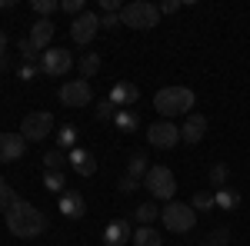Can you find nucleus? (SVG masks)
<instances>
[{"label": "nucleus", "instance_id": "f257e3e1", "mask_svg": "<svg viewBox=\"0 0 250 246\" xmlns=\"http://www.w3.org/2000/svg\"><path fill=\"white\" fill-rule=\"evenodd\" d=\"M0 209H3V223L10 229V236H17V240H37L40 233H47V227H50L47 213L37 209L34 203H27L23 196H17L7 187L3 176H0Z\"/></svg>", "mask_w": 250, "mask_h": 246}, {"label": "nucleus", "instance_id": "f03ea898", "mask_svg": "<svg viewBox=\"0 0 250 246\" xmlns=\"http://www.w3.org/2000/svg\"><path fill=\"white\" fill-rule=\"evenodd\" d=\"M193 96L190 87H164L154 94V110L160 114V120H173V116H190L193 114Z\"/></svg>", "mask_w": 250, "mask_h": 246}, {"label": "nucleus", "instance_id": "7ed1b4c3", "mask_svg": "<svg viewBox=\"0 0 250 246\" xmlns=\"http://www.w3.org/2000/svg\"><path fill=\"white\" fill-rule=\"evenodd\" d=\"M157 20H160V7H157V3L134 0V3L120 7V23L130 27V30H154Z\"/></svg>", "mask_w": 250, "mask_h": 246}, {"label": "nucleus", "instance_id": "20e7f679", "mask_svg": "<svg viewBox=\"0 0 250 246\" xmlns=\"http://www.w3.org/2000/svg\"><path fill=\"white\" fill-rule=\"evenodd\" d=\"M160 223L170 229V233H190V229L197 227V213H193V207H187V203L170 200L167 207L160 209Z\"/></svg>", "mask_w": 250, "mask_h": 246}, {"label": "nucleus", "instance_id": "39448f33", "mask_svg": "<svg viewBox=\"0 0 250 246\" xmlns=\"http://www.w3.org/2000/svg\"><path fill=\"white\" fill-rule=\"evenodd\" d=\"M144 187L150 189L157 200H167L170 203L173 193H177V176L170 173V167H150L147 176H144Z\"/></svg>", "mask_w": 250, "mask_h": 246}, {"label": "nucleus", "instance_id": "423d86ee", "mask_svg": "<svg viewBox=\"0 0 250 246\" xmlns=\"http://www.w3.org/2000/svg\"><path fill=\"white\" fill-rule=\"evenodd\" d=\"M70 67H74V57H70L63 47H50V50H43L40 60H37V70L47 74V76H67Z\"/></svg>", "mask_w": 250, "mask_h": 246}, {"label": "nucleus", "instance_id": "0eeeda50", "mask_svg": "<svg viewBox=\"0 0 250 246\" xmlns=\"http://www.w3.org/2000/svg\"><path fill=\"white\" fill-rule=\"evenodd\" d=\"M54 133V116L47 114V110H40V114H27L23 116V123H20V136L27 140V143H40L43 136H50Z\"/></svg>", "mask_w": 250, "mask_h": 246}, {"label": "nucleus", "instance_id": "6e6552de", "mask_svg": "<svg viewBox=\"0 0 250 246\" xmlns=\"http://www.w3.org/2000/svg\"><path fill=\"white\" fill-rule=\"evenodd\" d=\"M147 143L157 147V150H173L180 143V127L173 120H157L147 127Z\"/></svg>", "mask_w": 250, "mask_h": 246}, {"label": "nucleus", "instance_id": "1a4fd4ad", "mask_svg": "<svg viewBox=\"0 0 250 246\" xmlns=\"http://www.w3.org/2000/svg\"><path fill=\"white\" fill-rule=\"evenodd\" d=\"M100 34V17H97L94 10H83L80 17H74L70 23V40L80 43V47H90V40Z\"/></svg>", "mask_w": 250, "mask_h": 246}, {"label": "nucleus", "instance_id": "9d476101", "mask_svg": "<svg viewBox=\"0 0 250 246\" xmlns=\"http://www.w3.org/2000/svg\"><path fill=\"white\" fill-rule=\"evenodd\" d=\"M57 96H60L63 107H87L94 94H90V83H87V80H67L57 90Z\"/></svg>", "mask_w": 250, "mask_h": 246}, {"label": "nucleus", "instance_id": "9b49d317", "mask_svg": "<svg viewBox=\"0 0 250 246\" xmlns=\"http://www.w3.org/2000/svg\"><path fill=\"white\" fill-rule=\"evenodd\" d=\"M57 207H60V213H63L67 220H80V216L87 213V200H83L80 189H63V193L57 196Z\"/></svg>", "mask_w": 250, "mask_h": 246}, {"label": "nucleus", "instance_id": "f8f14e48", "mask_svg": "<svg viewBox=\"0 0 250 246\" xmlns=\"http://www.w3.org/2000/svg\"><path fill=\"white\" fill-rule=\"evenodd\" d=\"M23 150H27V140L20 133H0V163L23 160Z\"/></svg>", "mask_w": 250, "mask_h": 246}, {"label": "nucleus", "instance_id": "ddd939ff", "mask_svg": "<svg viewBox=\"0 0 250 246\" xmlns=\"http://www.w3.org/2000/svg\"><path fill=\"white\" fill-rule=\"evenodd\" d=\"M110 103H114L117 110H127V107H134L137 100H140V90H137V83H127V80H120L110 87V96H107Z\"/></svg>", "mask_w": 250, "mask_h": 246}, {"label": "nucleus", "instance_id": "4468645a", "mask_svg": "<svg viewBox=\"0 0 250 246\" xmlns=\"http://www.w3.org/2000/svg\"><path fill=\"white\" fill-rule=\"evenodd\" d=\"M207 133V116L204 114H190L180 127V143H200Z\"/></svg>", "mask_w": 250, "mask_h": 246}, {"label": "nucleus", "instance_id": "2eb2a0df", "mask_svg": "<svg viewBox=\"0 0 250 246\" xmlns=\"http://www.w3.org/2000/svg\"><path fill=\"white\" fill-rule=\"evenodd\" d=\"M130 240H134V227L127 220H114L110 227L104 229V243L107 246H127Z\"/></svg>", "mask_w": 250, "mask_h": 246}, {"label": "nucleus", "instance_id": "dca6fc26", "mask_svg": "<svg viewBox=\"0 0 250 246\" xmlns=\"http://www.w3.org/2000/svg\"><path fill=\"white\" fill-rule=\"evenodd\" d=\"M54 30H57V27H54V20H37V23H34V27H30V43H34V47H37V54H43V50H50V40H54Z\"/></svg>", "mask_w": 250, "mask_h": 246}, {"label": "nucleus", "instance_id": "f3484780", "mask_svg": "<svg viewBox=\"0 0 250 246\" xmlns=\"http://www.w3.org/2000/svg\"><path fill=\"white\" fill-rule=\"evenodd\" d=\"M67 163H70L80 176H94V173H97V160L83 150V147H74V150L67 153Z\"/></svg>", "mask_w": 250, "mask_h": 246}, {"label": "nucleus", "instance_id": "a211bd4d", "mask_svg": "<svg viewBox=\"0 0 250 246\" xmlns=\"http://www.w3.org/2000/svg\"><path fill=\"white\" fill-rule=\"evenodd\" d=\"M114 127L120 133H134V130H140V116H137V110L134 107H127V110H117L114 114Z\"/></svg>", "mask_w": 250, "mask_h": 246}, {"label": "nucleus", "instance_id": "6ab92c4d", "mask_svg": "<svg viewBox=\"0 0 250 246\" xmlns=\"http://www.w3.org/2000/svg\"><path fill=\"white\" fill-rule=\"evenodd\" d=\"M213 203L224 209V213H230V209L240 207V193H237L233 187H224V189H217V193H213Z\"/></svg>", "mask_w": 250, "mask_h": 246}, {"label": "nucleus", "instance_id": "aec40b11", "mask_svg": "<svg viewBox=\"0 0 250 246\" xmlns=\"http://www.w3.org/2000/svg\"><path fill=\"white\" fill-rule=\"evenodd\" d=\"M130 243L134 246H160L164 240H160V233L154 227H140V229H134V240Z\"/></svg>", "mask_w": 250, "mask_h": 246}, {"label": "nucleus", "instance_id": "412c9836", "mask_svg": "<svg viewBox=\"0 0 250 246\" xmlns=\"http://www.w3.org/2000/svg\"><path fill=\"white\" fill-rule=\"evenodd\" d=\"M40 160H43V170H47V173H63L67 153H63V150H47L43 156H40Z\"/></svg>", "mask_w": 250, "mask_h": 246}, {"label": "nucleus", "instance_id": "4be33fe9", "mask_svg": "<svg viewBox=\"0 0 250 246\" xmlns=\"http://www.w3.org/2000/svg\"><path fill=\"white\" fill-rule=\"evenodd\" d=\"M74 147H77V127L67 123V127H60V130H57V150L70 153Z\"/></svg>", "mask_w": 250, "mask_h": 246}, {"label": "nucleus", "instance_id": "5701e85b", "mask_svg": "<svg viewBox=\"0 0 250 246\" xmlns=\"http://www.w3.org/2000/svg\"><path fill=\"white\" fill-rule=\"evenodd\" d=\"M147 170H150V167H147V156H144V153H134V156H130V163H127V176L144 180V176H147Z\"/></svg>", "mask_w": 250, "mask_h": 246}, {"label": "nucleus", "instance_id": "b1692460", "mask_svg": "<svg viewBox=\"0 0 250 246\" xmlns=\"http://www.w3.org/2000/svg\"><path fill=\"white\" fill-rule=\"evenodd\" d=\"M207 176H210V187L224 189V187H227V180H230V167H227V163H213Z\"/></svg>", "mask_w": 250, "mask_h": 246}, {"label": "nucleus", "instance_id": "393cba45", "mask_svg": "<svg viewBox=\"0 0 250 246\" xmlns=\"http://www.w3.org/2000/svg\"><path fill=\"white\" fill-rule=\"evenodd\" d=\"M157 216H160V209H157L154 203H140V207L134 209V220L140 223V227H147V223H150V220H157Z\"/></svg>", "mask_w": 250, "mask_h": 246}, {"label": "nucleus", "instance_id": "a878e982", "mask_svg": "<svg viewBox=\"0 0 250 246\" xmlns=\"http://www.w3.org/2000/svg\"><path fill=\"white\" fill-rule=\"evenodd\" d=\"M34 14H40V20H50L54 10H60V0H30Z\"/></svg>", "mask_w": 250, "mask_h": 246}, {"label": "nucleus", "instance_id": "bb28decb", "mask_svg": "<svg viewBox=\"0 0 250 246\" xmlns=\"http://www.w3.org/2000/svg\"><path fill=\"white\" fill-rule=\"evenodd\" d=\"M77 67H80V74H83V76H94L97 70H100V54H83Z\"/></svg>", "mask_w": 250, "mask_h": 246}, {"label": "nucleus", "instance_id": "cd10ccee", "mask_svg": "<svg viewBox=\"0 0 250 246\" xmlns=\"http://www.w3.org/2000/svg\"><path fill=\"white\" fill-rule=\"evenodd\" d=\"M217 203H213V193L210 189H200V193H193V209H200V213H207V209H213Z\"/></svg>", "mask_w": 250, "mask_h": 246}, {"label": "nucleus", "instance_id": "c85d7f7f", "mask_svg": "<svg viewBox=\"0 0 250 246\" xmlns=\"http://www.w3.org/2000/svg\"><path fill=\"white\" fill-rule=\"evenodd\" d=\"M43 187L60 196V193L67 189V183H63V173H43Z\"/></svg>", "mask_w": 250, "mask_h": 246}, {"label": "nucleus", "instance_id": "c756f323", "mask_svg": "<svg viewBox=\"0 0 250 246\" xmlns=\"http://www.w3.org/2000/svg\"><path fill=\"white\" fill-rule=\"evenodd\" d=\"M114 114H117V107L110 103V100H100V103H97V120H100V123L114 120Z\"/></svg>", "mask_w": 250, "mask_h": 246}, {"label": "nucleus", "instance_id": "7c9ffc66", "mask_svg": "<svg viewBox=\"0 0 250 246\" xmlns=\"http://www.w3.org/2000/svg\"><path fill=\"white\" fill-rule=\"evenodd\" d=\"M17 50H20V57L27 60V63H34V60H37V47H34V43H30L27 37L17 40Z\"/></svg>", "mask_w": 250, "mask_h": 246}, {"label": "nucleus", "instance_id": "2f4dec72", "mask_svg": "<svg viewBox=\"0 0 250 246\" xmlns=\"http://www.w3.org/2000/svg\"><path fill=\"white\" fill-rule=\"evenodd\" d=\"M60 10H63V14H74V17H80V14L87 10V3H83V0H60Z\"/></svg>", "mask_w": 250, "mask_h": 246}, {"label": "nucleus", "instance_id": "473e14b6", "mask_svg": "<svg viewBox=\"0 0 250 246\" xmlns=\"http://www.w3.org/2000/svg\"><path fill=\"white\" fill-rule=\"evenodd\" d=\"M230 243V233L227 229H213L210 233V246H227Z\"/></svg>", "mask_w": 250, "mask_h": 246}, {"label": "nucleus", "instance_id": "72a5a7b5", "mask_svg": "<svg viewBox=\"0 0 250 246\" xmlns=\"http://www.w3.org/2000/svg\"><path fill=\"white\" fill-rule=\"evenodd\" d=\"M137 187H140V180H134V176H124V180L117 183V189H120V193H134Z\"/></svg>", "mask_w": 250, "mask_h": 246}, {"label": "nucleus", "instance_id": "f704fd0d", "mask_svg": "<svg viewBox=\"0 0 250 246\" xmlns=\"http://www.w3.org/2000/svg\"><path fill=\"white\" fill-rule=\"evenodd\" d=\"M117 23H120V14H104L100 17V30H114Z\"/></svg>", "mask_w": 250, "mask_h": 246}, {"label": "nucleus", "instance_id": "c9c22d12", "mask_svg": "<svg viewBox=\"0 0 250 246\" xmlns=\"http://www.w3.org/2000/svg\"><path fill=\"white\" fill-rule=\"evenodd\" d=\"M180 7H184L180 0H164V3H160V14H177Z\"/></svg>", "mask_w": 250, "mask_h": 246}, {"label": "nucleus", "instance_id": "e433bc0d", "mask_svg": "<svg viewBox=\"0 0 250 246\" xmlns=\"http://www.w3.org/2000/svg\"><path fill=\"white\" fill-rule=\"evenodd\" d=\"M17 76L20 80H30V76H34V63H23V67L17 70Z\"/></svg>", "mask_w": 250, "mask_h": 246}, {"label": "nucleus", "instance_id": "4c0bfd02", "mask_svg": "<svg viewBox=\"0 0 250 246\" xmlns=\"http://www.w3.org/2000/svg\"><path fill=\"white\" fill-rule=\"evenodd\" d=\"M3 54H7V34L0 30V60H7V57H3Z\"/></svg>", "mask_w": 250, "mask_h": 246}, {"label": "nucleus", "instance_id": "58836bf2", "mask_svg": "<svg viewBox=\"0 0 250 246\" xmlns=\"http://www.w3.org/2000/svg\"><path fill=\"white\" fill-rule=\"evenodd\" d=\"M3 70H7V60H0V74H3Z\"/></svg>", "mask_w": 250, "mask_h": 246}, {"label": "nucleus", "instance_id": "ea45409f", "mask_svg": "<svg viewBox=\"0 0 250 246\" xmlns=\"http://www.w3.org/2000/svg\"><path fill=\"white\" fill-rule=\"evenodd\" d=\"M200 246H210V243H200Z\"/></svg>", "mask_w": 250, "mask_h": 246}]
</instances>
